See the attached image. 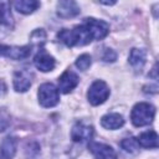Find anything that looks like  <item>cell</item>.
I'll list each match as a JSON object with an SVG mask.
<instances>
[{"instance_id":"5bb4252c","label":"cell","mask_w":159,"mask_h":159,"mask_svg":"<svg viewBox=\"0 0 159 159\" xmlns=\"http://www.w3.org/2000/svg\"><path fill=\"white\" fill-rule=\"evenodd\" d=\"M124 118L119 113H108L101 118V125L106 129H118L123 127Z\"/></svg>"},{"instance_id":"e0dca14e","label":"cell","mask_w":159,"mask_h":159,"mask_svg":"<svg viewBox=\"0 0 159 159\" xmlns=\"http://www.w3.org/2000/svg\"><path fill=\"white\" fill-rule=\"evenodd\" d=\"M120 147H122V149H124L127 153H137V150H138V148H139L137 139L133 138V137L124 138V139L120 142Z\"/></svg>"},{"instance_id":"4fadbf2b","label":"cell","mask_w":159,"mask_h":159,"mask_svg":"<svg viewBox=\"0 0 159 159\" xmlns=\"http://www.w3.org/2000/svg\"><path fill=\"white\" fill-rule=\"evenodd\" d=\"M17 142L14 137H6L0 144V157L2 159H11L16 153Z\"/></svg>"},{"instance_id":"6da1fadb","label":"cell","mask_w":159,"mask_h":159,"mask_svg":"<svg viewBox=\"0 0 159 159\" xmlns=\"http://www.w3.org/2000/svg\"><path fill=\"white\" fill-rule=\"evenodd\" d=\"M57 39L63 42L67 47L75 46H84L94 40V36L88 27V25L83 21L81 25L75 26L73 29H63L57 34Z\"/></svg>"},{"instance_id":"d6986e66","label":"cell","mask_w":159,"mask_h":159,"mask_svg":"<svg viewBox=\"0 0 159 159\" xmlns=\"http://www.w3.org/2000/svg\"><path fill=\"white\" fill-rule=\"evenodd\" d=\"M91 63H92L91 56L87 55V53H83V55H81V56L76 60V63H75V65H76V67L80 68L81 71H86L87 68H89Z\"/></svg>"},{"instance_id":"30bf717a","label":"cell","mask_w":159,"mask_h":159,"mask_svg":"<svg viewBox=\"0 0 159 159\" xmlns=\"http://www.w3.org/2000/svg\"><path fill=\"white\" fill-rule=\"evenodd\" d=\"M57 15L62 19H70V17H75L80 14V6L77 5L76 1L72 0H63L57 2Z\"/></svg>"},{"instance_id":"7402d4cb","label":"cell","mask_w":159,"mask_h":159,"mask_svg":"<svg viewBox=\"0 0 159 159\" xmlns=\"http://www.w3.org/2000/svg\"><path fill=\"white\" fill-rule=\"evenodd\" d=\"M101 57H102V60H103L104 62H114V61L117 60V53H116V51H113L112 48L106 47Z\"/></svg>"},{"instance_id":"9a60e30c","label":"cell","mask_w":159,"mask_h":159,"mask_svg":"<svg viewBox=\"0 0 159 159\" xmlns=\"http://www.w3.org/2000/svg\"><path fill=\"white\" fill-rule=\"evenodd\" d=\"M138 145L143 147V148H158V134L155 130H147L143 132L142 134H139V137L137 138Z\"/></svg>"},{"instance_id":"7a4b0ae2","label":"cell","mask_w":159,"mask_h":159,"mask_svg":"<svg viewBox=\"0 0 159 159\" xmlns=\"http://www.w3.org/2000/svg\"><path fill=\"white\" fill-rule=\"evenodd\" d=\"M154 116H155L154 106L147 102H139L133 107L130 112V120L135 127H143L150 124L154 119Z\"/></svg>"},{"instance_id":"9c48e42d","label":"cell","mask_w":159,"mask_h":159,"mask_svg":"<svg viewBox=\"0 0 159 159\" xmlns=\"http://www.w3.org/2000/svg\"><path fill=\"white\" fill-rule=\"evenodd\" d=\"M34 65L36 66L37 70L42 71V72H48V71H52L55 65H56V61L55 58L45 50H40L35 58H34Z\"/></svg>"},{"instance_id":"ffe728a7","label":"cell","mask_w":159,"mask_h":159,"mask_svg":"<svg viewBox=\"0 0 159 159\" xmlns=\"http://www.w3.org/2000/svg\"><path fill=\"white\" fill-rule=\"evenodd\" d=\"M46 41V34L42 29L40 30H35L32 34H31V42L32 45H36V46H42Z\"/></svg>"},{"instance_id":"2e32d148","label":"cell","mask_w":159,"mask_h":159,"mask_svg":"<svg viewBox=\"0 0 159 159\" xmlns=\"http://www.w3.org/2000/svg\"><path fill=\"white\" fill-rule=\"evenodd\" d=\"M12 5L15 10H17L21 14H31L40 6V2L36 0H20L15 1Z\"/></svg>"},{"instance_id":"8992f818","label":"cell","mask_w":159,"mask_h":159,"mask_svg":"<svg viewBox=\"0 0 159 159\" xmlns=\"http://www.w3.org/2000/svg\"><path fill=\"white\" fill-rule=\"evenodd\" d=\"M32 72L27 68H21L15 71L14 77H12V83L14 88L16 92H26L32 83Z\"/></svg>"},{"instance_id":"44dd1931","label":"cell","mask_w":159,"mask_h":159,"mask_svg":"<svg viewBox=\"0 0 159 159\" xmlns=\"http://www.w3.org/2000/svg\"><path fill=\"white\" fill-rule=\"evenodd\" d=\"M10 124V116L2 108H0V132H4Z\"/></svg>"},{"instance_id":"7c38bea8","label":"cell","mask_w":159,"mask_h":159,"mask_svg":"<svg viewBox=\"0 0 159 159\" xmlns=\"http://www.w3.org/2000/svg\"><path fill=\"white\" fill-rule=\"evenodd\" d=\"M145 60H147V52L143 48H132L129 52V57L128 61L130 63V66L135 70V71H142L143 66L145 65Z\"/></svg>"},{"instance_id":"277c9868","label":"cell","mask_w":159,"mask_h":159,"mask_svg":"<svg viewBox=\"0 0 159 159\" xmlns=\"http://www.w3.org/2000/svg\"><path fill=\"white\" fill-rule=\"evenodd\" d=\"M39 102L42 107L50 108L58 103L60 101V93L55 84L52 83H42L39 87Z\"/></svg>"},{"instance_id":"8fae6325","label":"cell","mask_w":159,"mask_h":159,"mask_svg":"<svg viewBox=\"0 0 159 159\" xmlns=\"http://www.w3.org/2000/svg\"><path fill=\"white\" fill-rule=\"evenodd\" d=\"M78 82H80L78 76L75 72L67 70L58 78V88L62 93H68L78 84Z\"/></svg>"},{"instance_id":"ac0fdd59","label":"cell","mask_w":159,"mask_h":159,"mask_svg":"<svg viewBox=\"0 0 159 159\" xmlns=\"http://www.w3.org/2000/svg\"><path fill=\"white\" fill-rule=\"evenodd\" d=\"M11 20V14L9 10V2L0 1V25L9 24Z\"/></svg>"},{"instance_id":"52a82bcc","label":"cell","mask_w":159,"mask_h":159,"mask_svg":"<svg viewBox=\"0 0 159 159\" xmlns=\"http://www.w3.org/2000/svg\"><path fill=\"white\" fill-rule=\"evenodd\" d=\"M93 137V127L83 122H77L71 130V138L76 143H83L91 140Z\"/></svg>"},{"instance_id":"5b68a950","label":"cell","mask_w":159,"mask_h":159,"mask_svg":"<svg viewBox=\"0 0 159 159\" xmlns=\"http://www.w3.org/2000/svg\"><path fill=\"white\" fill-rule=\"evenodd\" d=\"M32 47L30 45L27 46H7V45H0V56L11 58V60H25L31 55Z\"/></svg>"},{"instance_id":"ba28073f","label":"cell","mask_w":159,"mask_h":159,"mask_svg":"<svg viewBox=\"0 0 159 159\" xmlns=\"http://www.w3.org/2000/svg\"><path fill=\"white\" fill-rule=\"evenodd\" d=\"M88 149L92 153V155L94 157V159H117L116 150L108 144L89 142Z\"/></svg>"},{"instance_id":"3957f363","label":"cell","mask_w":159,"mask_h":159,"mask_svg":"<svg viewBox=\"0 0 159 159\" xmlns=\"http://www.w3.org/2000/svg\"><path fill=\"white\" fill-rule=\"evenodd\" d=\"M109 93L111 91L107 83L101 80H97L89 86L87 92V98L92 106H99L107 101V98L109 97Z\"/></svg>"}]
</instances>
